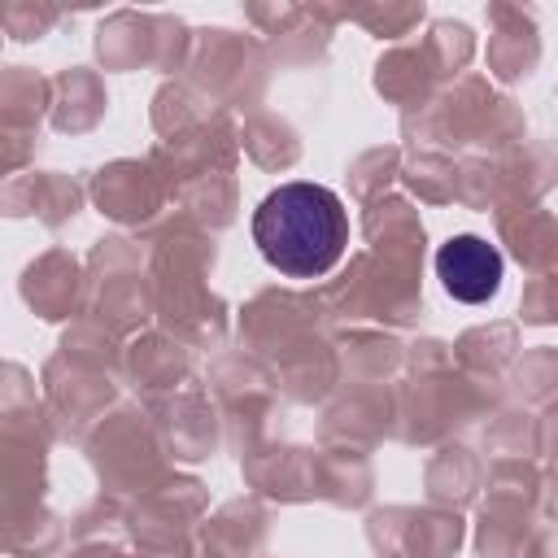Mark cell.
Returning <instances> with one entry per match:
<instances>
[{
    "instance_id": "obj_1",
    "label": "cell",
    "mask_w": 558,
    "mask_h": 558,
    "mask_svg": "<svg viewBox=\"0 0 558 558\" xmlns=\"http://www.w3.org/2000/svg\"><path fill=\"white\" fill-rule=\"evenodd\" d=\"M257 253L292 279L327 275L349 244V214L323 183H283L253 214Z\"/></svg>"
},
{
    "instance_id": "obj_2",
    "label": "cell",
    "mask_w": 558,
    "mask_h": 558,
    "mask_svg": "<svg viewBox=\"0 0 558 558\" xmlns=\"http://www.w3.org/2000/svg\"><path fill=\"white\" fill-rule=\"evenodd\" d=\"M501 270H506V262L484 235H453L436 253V275L445 283V292L462 305H484L488 296H497Z\"/></svg>"
}]
</instances>
